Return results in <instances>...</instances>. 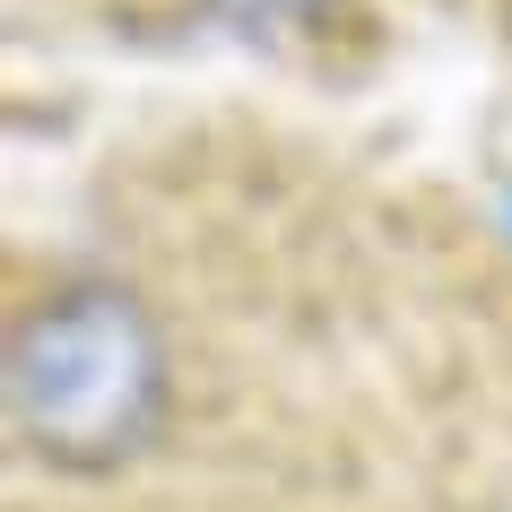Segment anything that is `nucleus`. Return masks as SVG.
<instances>
[{
	"label": "nucleus",
	"mask_w": 512,
	"mask_h": 512,
	"mask_svg": "<svg viewBox=\"0 0 512 512\" xmlns=\"http://www.w3.org/2000/svg\"><path fill=\"white\" fill-rule=\"evenodd\" d=\"M165 417V348L122 287H61L9 330V426L53 469H122Z\"/></svg>",
	"instance_id": "f257e3e1"
},
{
	"label": "nucleus",
	"mask_w": 512,
	"mask_h": 512,
	"mask_svg": "<svg viewBox=\"0 0 512 512\" xmlns=\"http://www.w3.org/2000/svg\"><path fill=\"white\" fill-rule=\"evenodd\" d=\"M217 18H235V27H296V18H313L322 0H209Z\"/></svg>",
	"instance_id": "f03ea898"
}]
</instances>
